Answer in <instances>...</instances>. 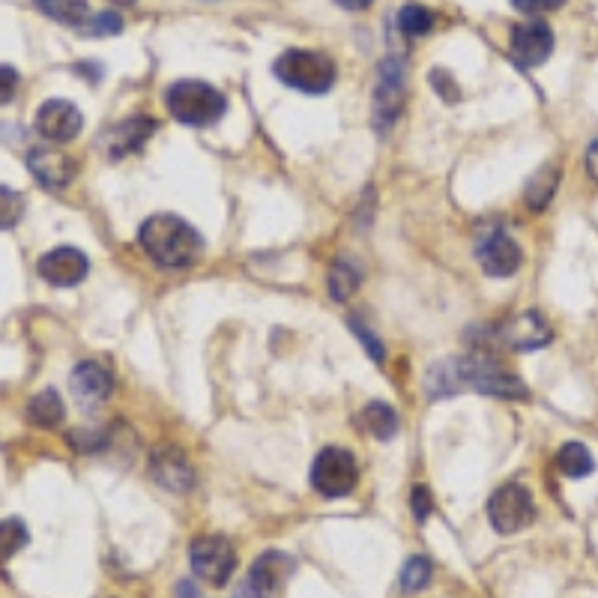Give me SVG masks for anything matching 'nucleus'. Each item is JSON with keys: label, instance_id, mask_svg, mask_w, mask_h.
<instances>
[{"label": "nucleus", "instance_id": "f257e3e1", "mask_svg": "<svg viewBox=\"0 0 598 598\" xmlns=\"http://www.w3.org/2000/svg\"><path fill=\"white\" fill-rule=\"evenodd\" d=\"M141 249L165 270H186L204 255V236L174 213H156L138 231Z\"/></svg>", "mask_w": 598, "mask_h": 598}, {"label": "nucleus", "instance_id": "f03ea898", "mask_svg": "<svg viewBox=\"0 0 598 598\" xmlns=\"http://www.w3.org/2000/svg\"><path fill=\"white\" fill-rule=\"evenodd\" d=\"M165 105L183 126H213L227 109L225 97L213 84L195 79L174 81L165 93Z\"/></svg>", "mask_w": 598, "mask_h": 598}, {"label": "nucleus", "instance_id": "7ed1b4c3", "mask_svg": "<svg viewBox=\"0 0 598 598\" xmlns=\"http://www.w3.org/2000/svg\"><path fill=\"white\" fill-rule=\"evenodd\" d=\"M275 79L287 84V88L300 90V93H326L335 84L338 69L326 54L321 51H305V49H291L273 63Z\"/></svg>", "mask_w": 598, "mask_h": 598}, {"label": "nucleus", "instance_id": "20e7f679", "mask_svg": "<svg viewBox=\"0 0 598 598\" xmlns=\"http://www.w3.org/2000/svg\"><path fill=\"white\" fill-rule=\"evenodd\" d=\"M458 372H462L464 389L470 386L482 395H494V398H527V386L520 383L511 372H506L497 359L485 354H473L467 359H458Z\"/></svg>", "mask_w": 598, "mask_h": 598}, {"label": "nucleus", "instance_id": "39448f33", "mask_svg": "<svg viewBox=\"0 0 598 598\" xmlns=\"http://www.w3.org/2000/svg\"><path fill=\"white\" fill-rule=\"evenodd\" d=\"M407 102V69L404 60L386 58L377 67V84H374V126L386 132L395 120L402 118Z\"/></svg>", "mask_w": 598, "mask_h": 598}, {"label": "nucleus", "instance_id": "423d86ee", "mask_svg": "<svg viewBox=\"0 0 598 598\" xmlns=\"http://www.w3.org/2000/svg\"><path fill=\"white\" fill-rule=\"evenodd\" d=\"M359 482V467L356 458L347 449L338 446H326L312 464V485L317 494L324 497H347Z\"/></svg>", "mask_w": 598, "mask_h": 598}, {"label": "nucleus", "instance_id": "0eeeda50", "mask_svg": "<svg viewBox=\"0 0 598 598\" xmlns=\"http://www.w3.org/2000/svg\"><path fill=\"white\" fill-rule=\"evenodd\" d=\"M488 520L490 527L503 533V536L527 530L536 520L533 494L524 485H503V488L494 490V497L488 500Z\"/></svg>", "mask_w": 598, "mask_h": 598}, {"label": "nucleus", "instance_id": "6e6552de", "mask_svg": "<svg viewBox=\"0 0 598 598\" xmlns=\"http://www.w3.org/2000/svg\"><path fill=\"white\" fill-rule=\"evenodd\" d=\"M189 559H192L195 578L210 584V587H225L236 571L234 545L222 536H201V539L192 541Z\"/></svg>", "mask_w": 598, "mask_h": 598}, {"label": "nucleus", "instance_id": "1a4fd4ad", "mask_svg": "<svg viewBox=\"0 0 598 598\" xmlns=\"http://www.w3.org/2000/svg\"><path fill=\"white\" fill-rule=\"evenodd\" d=\"M291 571H294V559L282 550H266L255 559V566L245 575L234 598H275V592Z\"/></svg>", "mask_w": 598, "mask_h": 598}, {"label": "nucleus", "instance_id": "9d476101", "mask_svg": "<svg viewBox=\"0 0 598 598\" xmlns=\"http://www.w3.org/2000/svg\"><path fill=\"white\" fill-rule=\"evenodd\" d=\"M554 51V30L545 21H527L511 30V60L518 67H541Z\"/></svg>", "mask_w": 598, "mask_h": 598}, {"label": "nucleus", "instance_id": "9b49d317", "mask_svg": "<svg viewBox=\"0 0 598 598\" xmlns=\"http://www.w3.org/2000/svg\"><path fill=\"white\" fill-rule=\"evenodd\" d=\"M150 476H153L159 488L171 490V494H186V490L195 488V467L174 446H162V449L153 452Z\"/></svg>", "mask_w": 598, "mask_h": 598}, {"label": "nucleus", "instance_id": "f8f14e48", "mask_svg": "<svg viewBox=\"0 0 598 598\" xmlns=\"http://www.w3.org/2000/svg\"><path fill=\"white\" fill-rule=\"evenodd\" d=\"M81 126H84V118L69 99H49L37 111V132L54 141V144L72 141L81 132Z\"/></svg>", "mask_w": 598, "mask_h": 598}, {"label": "nucleus", "instance_id": "ddd939ff", "mask_svg": "<svg viewBox=\"0 0 598 598\" xmlns=\"http://www.w3.org/2000/svg\"><path fill=\"white\" fill-rule=\"evenodd\" d=\"M482 270L494 278H509L520 266V245L506 231H490L476 245Z\"/></svg>", "mask_w": 598, "mask_h": 598}, {"label": "nucleus", "instance_id": "4468645a", "mask_svg": "<svg viewBox=\"0 0 598 598\" xmlns=\"http://www.w3.org/2000/svg\"><path fill=\"white\" fill-rule=\"evenodd\" d=\"M153 132H156V120L153 118H129L99 138V148L105 150V156L118 162V159L132 156V153L144 148Z\"/></svg>", "mask_w": 598, "mask_h": 598}, {"label": "nucleus", "instance_id": "2eb2a0df", "mask_svg": "<svg viewBox=\"0 0 598 598\" xmlns=\"http://www.w3.org/2000/svg\"><path fill=\"white\" fill-rule=\"evenodd\" d=\"M28 168L33 178L40 180V186L58 192V189H67L75 174H79V165L75 159L60 153V150L51 148H37L28 153Z\"/></svg>", "mask_w": 598, "mask_h": 598}, {"label": "nucleus", "instance_id": "dca6fc26", "mask_svg": "<svg viewBox=\"0 0 598 598\" xmlns=\"http://www.w3.org/2000/svg\"><path fill=\"white\" fill-rule=\"evenodd\" d=\"M90 264L84 252L72 249V245H60V249H51L49 255L40 257V275L49 282V285L58 287H75L79 282H84Z\"/></svg>", "mask_w": 598, "mask_h": 598}, {"label": "nucleus", "instance_id": "f3484780", "mask_svg": "<svg viewBox=\"0 0 598 598\" xmlns=\"http://www.w3.org/2000/svg\"><path fill=\"white\" fill-rule=\"evenodd\" d=\"M69 389L84 411H93L99 404L109 402L114 381H111L109 368H102L99 363H79L69 377Z\"/></svg>", "mask_w": 598, "mask_h": 598}, {"label": "nucleus", "instance_id": "a211bd4d", "mask_svg": "<svg viewBox=\"0 0 598 598\" xmlns=\"http://www.w3.org/2000/svg\"><path fill=\"white\" fill-rule=\"evenodd\" d=\"M554 338L550 324L539 312H524L500 326V342L511 351H539Z\"/></svg>", "mask_w": 598, "mask_h": 598}, {"label": "nucleus", "instance_id": "6ab92c4d", "mask_svg": "<svg viewBox=\"0 0 598 598\" xmlns=\"http://www.w3.org/2000/svg\"><path fill=\"white\" fill-rule=\"evenodd\" d=\"M425 389L432 395L434 402L437 398H455L462 393V372H458V359H446V363H437L428 372V381H425Z\"/></svg>", "mask_w": 598, "mask_h": 598}, {"label": "nucleus", "instance_id": "aec40b11", "mask_svg": "<svg viewBox=\"0 0 598 598\" xmlns=\"http://www.w3.org/2000/svg\"><path fill=\"white\" fill-rule=\"evenodd\" d=\"M63 413H67V407H63V402H60V395L54 393V389L33 395L28 402V419L33 422V425H40V428H54V425H60Z\"/></svg>", "mask_w": 598, "mask_h": 598}, {"label": "nucleus", "instance_id": "412c9836", "mask_svg": "<svg viewBox=\"0 0 598 598\" xmlns=\"http://www.w3.org/2000/svg\"><path fill=\"white\" fill-rule=\"evenodd\" d=\"M359 285H363V270H359L354 261L342 257V261L330 270V294H333V300H338V303L351 300V296L359 291Z\"/></svg>", "mask_w": 598, "mask_h": 598}, {"label": "nucleus", "instance_id": "4be33fe9", "mask_svg": "<svg viewBox=\"0 0 598 598\" xmlns=\"http://www.w3.org/2000/svg\"><path fill=\"white\" fill-rule=\"evenodd\" d=\"M557 467L562 476H569V479H584L589 473L596 470V462H592V455L587 452L584 443H566L557 455Z\"/></svg>", "mask_w": 598, "mask_h": 598}, {"label": "nucleus", "instance_id": "5701e85b", "mask_svg": "<svg viewBox=\"0 0 598 598\" xmlns=\"http://www.w3.org/2000/svg\"><path fill=\"white\" fill-rule=\"evenodd\" d=\"M363 425L365 432L377 437V440H389L398 432V413L389 407V404L383 402H372L363 411Z\"/></svg>", "mask_w": 598, "mask_h": 598}, {"label": "nucleus", "instance_id": "b1692460", "mask_svg": "<svg viewBox=\"0 0 598 598\" xmlns=\"http://www.w3.org/2000/svg\"><path fill=\"white\" fill-rule=\"evenodd\" d=\"M557 168L545 165L539 174L527 183V204H530L533 210H545V206H548V201L554 197V192H557Z\"/></svg>", "mask_w": 598, "mask_h": 598}, {"label": "nucleus", "instance_id": "393cba45", "mask_svg": "<svg viewBox=\"0 0 598 598\" xmlns=\"http://www.w3.org/2000/svg\"><path fill=\"white\" fill-rule=\"evenodd\" d=\"M42 12H49L51 19L63 21L69 28H84L90 21V10L88 0H51L42 7Z\"/></svg>", "mask_w": 598, "mask_h": 598}, {"label": "nucleus", "instance_id": "a878e982", "mask_svg": "<svg viewBox=\"0 0 598 598\" xmlns=\"http://www.w3.org/2000/svg\"><path fill=\"white\" fill-rule=\"evenodd\" d=\"M28 527H24L19 518L0 520V566L10 562V559L28 545Z\"/></svg>", "mask_w": 598, "mask_h": 598}, {"label": "nucleus", "instance_id": "bb28decb", "mask_svg": "<svg viewBox=\"0 0 598 598\" xmlns=\"http://www.w3.org/2000/svg\"><path fill=\"white\" fill-rule=\"evenodd\" d=\"M432 575H434L432 559L411 557L402 569V589L407 596H413V592H419V589H425L432 584Z\"/></svg>", "mask_w": 598, "mask_h": 598}, {"label": "nucleus", "instance_id": "cd10ccee", "mask_svg": "<svg viewBox=\"0 0 598 598\" xmlns=\"http://www.w3.org/2000/svg\"><path fill=\"white\" fill-rule=\"evenodd\" d=\"M398 28H402V33L413 37V40L425 37V33H432L434 30V12L411 3V7H404V10L398 12Z\"/></svg>", "mask_w": 598, "mask_h": 598}, {"label": "nucleus", "instance_id": "c85d7f7f", "mask_svg": "<svg viewBox=\"0 0 598 598\" xmlns=\"http://www.w3.org/2000/svg\"><path fill=\"white\" fill-rule=\"evenodd\" d=\"M24 216V195L16 189L0 186V231H10Z\"/></svg>", "mask_w": 598, "mask_h": 598}, {"label": "nucleus", "instance_id": "c756f323", "mask_svg": "<svg viewBox=\"0 0 598 598\" xmlns=\"http://www.w3.org/2000/svg\"><path fill=\"white\" fill-rule=\"evenodd\" d=\"M120 30H123V19L118 12H97V16H90L81 33H88L93 40H102V37H118Z\"/></svg>", "mask_w": 598, "mask_h": 598}, {"label": "nucleus", "instance_id": "7c9ffc66", "mask_svg": "<svg viewBox=\"0 0 598 598\" xmlns=\"http://www.w3.org/2000/svg\"><path fill=\"white\" fill-rule=\"evenodd\" d=\"M411 506H413V515H416V520H419V524H425V520L432 518V511H434L432 490L425 488V485H416V488H413Z\"/></svg>", "mask_w": 598, "mask_h": 598}, {"label": "nucleus", "instance_id": "2f4dec72", "mask_svg": "<svg viewBox=\"0 0 598 598\" xmlns=\"http://www.w3.org/2000/svg\"><path fill=\"white\" fill-rule=\"evenodd\" d=\"M351 330H354V333L359 335V338H363L365 351H368V356H372L374 363H383V356H386V351H383V344L377 342V335L368 333V330H365L363 321H359V317H351Z\"/></svg>", "mask_w": 598, "mask_h": 598}, {"label": "nucleus", "instance_id": "473e14b6", "mask_svg": "<svg viewBox=\"0 0 598 598\" xmlns=\"http://www.w3.org/2000/svg\"><path fill=\"white\" fill-rule=\"evenodd\" d=\"M19 93V72L12 67H0V105L12 102Z\"/></svg>", "mask_w": 598, "mask_h": 598}, {"label": "nucleus", "instance_id": "72a5a7b5", "mask_svg": "<svg viewBox=\"0 0 598 598\" xmlns=\"http://www.w3.org/2000/svg\"><path fill=\"white\" fill-rule=\"evenodd\" d=\"M432 81H434V90H437V93H440V97L446 99V102H458V99H462V90L452 88L455 81H452L449 72H443V69H434Z\"/></svg>", "mask_w": 598, "mask_h": 598}, {"label": "nucleus", "instance_id": "f704fd0d", "mask_svg": "<svg viewBox=\"0 0 598 598\" xmlns=\"http://www.w3.org/2000/svg\"><path fill=\"white\" fill-rule=\"evenodd\" d=\"M69 443H72L79 452H97V449H102L105 437L97 432H72L69 434Z\"/></svg>", "mask_w": 598, "mask_h": 598}, {"label": "nucleus", "instance_id": "c9c22d12", "mask_svg": "<svg viewBox=\"0 0 598 598\" xmlns=\"http://www.w3.org/2000/svg\"><path fill=\"white\" fill-rule=\"evenodd\" d=\"M511 3H515V10L530 12V16H536V12L557 10V7H562L566 0H511Z\"/></svg>", "mask_w": 598, "mask_h": 598}, {"label": "nucleus", "instance_id": "e433bc0d", "mask_svg": "<svg viewBox=\"0 0 598 598\" xmlns=\"http://www.w3.org/2000/svg\"><path fill=\"white\" fill-rule=\"evenodd\" d=\"M587 171H589V178L598 183V141H592L587 150Z\"/></svg>", "mask_w": 598, "mask_h": 598}, {"label": "nucleus", "instance_id": "4c0bfd02", "mask_svg": "<svg viewBox=\"0 0 598 598\" xmlns=\"http://www.w3.org/2000/svg\"><path fill=\"white\" fill-rule=\"evenodd\" d=\"M338 7H344V10H351V12H363L372 7L374 0H335Z\"/></svg>", "mask_w": 598, "mask_h": 598}, {"label": "nucleus", "instance_id": "58836bf2", "mask_svg": "<svg viewBox=\"0 0 598 598\" xmlns=\"http://www.w3.org/2000/svg\"><path fill=\"white\" fill-rule=\"evenodd\" d=\"M195 596L197 592L192 584H186V580H183V584H178V598H195Z\"/></svg>", "mask_w": 598, "mask_h": 598}, {"label": "nucleus", "instance_id": "ea45409f", "mask_svg": "<svg viewBox=\"0 0 598 598\" xmlns=\"http://www.w3.org/2000/svg\"><path fill=\"white\" fill-rule=\"evenodd\" d=\"M111 3H118V7H129V3H135V0H111Z\"/></svg>", "mask_w": 598, "mask_h": 598}, {"label": "nucleus", "instance_id": "a19ab883", "mask_svg": "<svg viewBox=\"0 0 598 598\" xmlns=\"http://www.w3.org/2000/svg\"><path fill=\"white\" fill-rule=\"evenodd\" d=\"M37 3H40V7H45V3H51V0H37Z\"/></svg>", "mask_w": 598, "mask_h": 598}]
</instances>
